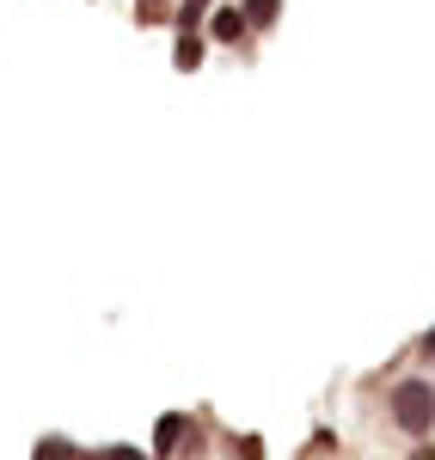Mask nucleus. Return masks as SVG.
I'll return each instance as SVG.
<instances>
[{
    "mask_svg": "<svg viewBox=\"0 0 435 460\" xmlns=\"http://www.w3.org/2000/svg\"><path fill=\"white\" fill-rule=\"evenodd\" d=\"M387 424L411 442L435 436V375H405L387 387Z\"/></svg>",
    "mask_w": 435,
    "mask_h": 460,
    "instance_id": "nucleus-1",
    "label": "nucleus"
},
{
    "mask_svg": "<svg viewBox=\"0 0 435 460\" xmlns=\"http://www.w3.org/2000/svg\"><path fill=\"white\" fill-rule=\"evenodd\" d=\"M147 448H153V460H203L209 429H203L196 411H160V418H153V436H147Z\"/></svg>",
    "mask_w": 435,
    "mask_h": 460,
    "instance_id": "nucleus-2",
    "label": "nucleus"
},
{
    "mask_svg": "<svg viewBox=\"0 0 435 460\" xmlns=\"http://www.w3.org/2000/svg\"><path fill=\"white\" fill-rule=\"evenodd\" d=\"M246 37H252V25H246V6H239V0H227V6H221V0H215V13H209V43L239 49Z\"/></svg>",
    "mask_w": 435,
    "mask_h": 460,
    "instance_id": "nucleus-3",
    "label": "nucleus"
},
{
    "mask_svg": "<svg viewBox=\"0 0 435 460\" xmlns=\"http://www.w3.org/2000/svg\"><path fill=\"white\" fill-rule=\"evenodd\" d=\"M203 56H209V37H203V31H178V43H172V68L196 74V68H203Z\"/></svg>",
    "mask_w": 435,
    "mask_h": 460,
    "instance_id": "nucleus-4",
    "label": "nucleus"
},
{
    "mask_svg": "<svg viewBox=\"0 0 435 460\" xmlns=\"http://www.w3.org/2000/svg\"><path fill=\"white\" fill-rule=\"evenodd\" d=\"M209 13H215V0H178V6H172V25H178V31H203Z\"/></svg>",
    "mask_w": 435,
    "mask_h": 460,
    "instance_id": "nucleus-5",
    "label": "nucleus"
},
{
    "mask_svg": "<svg viewBox=\"0 0 435 460\" xmlns=\"http://www.w3.org/2000/svg\"><path fill=\"white\" fill-rule=\"evenodd\" d=\"M86 448L80 442H68V436H37V448H31V460H80Z\"/></svg>",
    "mask_w": 435,
    "mask_h": 460,
    "instance_id": "nucleus-6",
    "label": "nucleus"
},
{
    "mask_svg": "<svg viewBox=\"0 0 435 460\" xmlns=\"http://www.w3.org/2000/svg\"><path fill=\"white\" fill-rule=\"evenodd\" d=\"M239 6H246V25H252V31H270V25L283 19V0H239Z\"/></svg>",
    "mask_w": 435,
    "mask_h": 460,
    "instance_id": "nucleus-7",
    "label": "nucleus"
},
{
    "mask_svg": "<svg viewBox=\"0 0 435 460\" xmlns=\"http://www.w3.org/2000/svg\"><path fill=\"white\" fill-rule=\"evenodd\" d=\"M227 448H233V460H270V455H264V436H257V429H246V436L233 429V436H227Z\"/></svg>",
    "mask_w": 435,
    "mask_h": 460,
    "instance_id": "nucleus-8",
    "label": "nucleus"
},
{
    "mask_svg": "<svg viewBox=\"0 0 435 460\" xmlns=\"http://www.w3.org/2000/svg\"><path fill=\"white\" fill-rule=\"evenodd\" d=\"M135 19L142 25H166L172 19V0H135Z\"/></svg>",
    "mask_w": 435,
    "mask_h": 460,
    "instance_id": "nucleus-9",
    "label": "nucleus"
},
{
    "mask_svg": "<svg viewBox=\"0 0 435 460\" xmlns=\"http://www.w3.org/2000/svg\"><path fill=\"white\" fill-rule=\"evenodd\" d=\"M99 460H153V448H135V442H110V448H99Z\"/></svg>",
    "mask_w": 435,
    "mask_h": 460,
    "instance_id": "nucleus-10",
    "label": "nucleus"
},
{
    "mask_svg": "<svg viewBox=\"0 0 435 460\" xmlns=\"http://www.w3.org/2000/svg\"><path fill=\"white\" fill-rule=\"evenodd\" d=\"M417 362H435V325L423 332V338H417Z\"/></svg>",
    "mask_w": 435,
    "mask_h": 460,
    "instance_id": "nucleus-11",
    "label": "nucleus"
},
{
    "mask_svg": "<svg viewBox=\"0 0 435 460\" xmlns=\"http://www.w3.org/2000/svg\"><path fill=\"white\" fill-rule=\"evenodd\" d=\"M405 460H435V442H430V436H423V442H411V455H405Z\"/></svg>",
    "mask_w": 435,
    "mask_h": 460,
    "instance_id": "nucleus-12",
    "label": "nucleus"
},
{
    "mask_svg": "<svg viewBox=\"0 0 435 460\" xmlns=\"http://www.w3.org/2000/svg\"><path fill=\"white\" fill-rule=\"evenodd\" d=\"M80 460H99V455H80Z\"/></svg>",
    "mask_w": 435,
    "mask_h": 460,
    "instance_id": "nucleus-13",
    "label": "nucleus"
}]
</instances>
